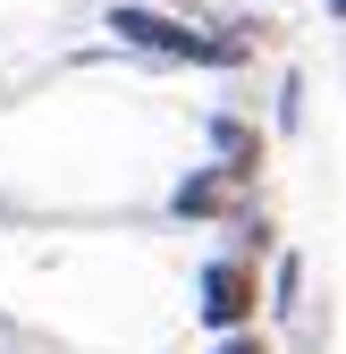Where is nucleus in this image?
Wrapping results in <instances>:
<instances>
[{"label": "nucleus", "instance_id": "f257e3e1", "mask_svg": "<svg viewBox=\"0 0 346 354\" xmlns=\"http://www.w3.org/2000/svg\"><path fill=\"white\" fill-rule=\"evenodd\" d=\"M127 51H152V59H186V68H237L245 59V42L237 34H203L186 17H169V9H144V0H118V9L102 17Z\"/></svg>", "mask_w": 346, "mask_h": 354}, {"label": "nucleus", "instance_id": "f03ea898", "mask_svg": "<svg viewBox=\"0 0 346 354\" xmlns=\"http://www.w3.org/2000/svg\"><path fill=\"white\" fill-rule=\"evenodd\" d=\"M253 321V270L245 261H211L203 270V329H245Z\"/></svg>", "mask_w": 346, "mask_h": 354}, {"label": "nucleus", "instance_id": "7ed1b4c3", "mask_svg": "<svg viewBox=\"0 0 346 354\" xmlns=\"http://www.w3.org/2000/svg\"><path fill=\"white\" fill-rule=\"evenodd\" d=\"M237 186H245V169H203V177H186V186L178 194H169V211H178V219H211V211H228L237 203Z\"/></svg>", "mask_w": 346, "mask_h": 354}, {"label": "nucleus", "instance_id": "20e7f679", "mask_svg": "<svg viewBox=\"0 0 346 354\" xmlns=\"http://www.w3.org/2000/svg\"><path fill=\"white\" fill-rule=\"evenodd\" d=\"M211 144H220V160H228V169H245V177H253V136H245L237 118H211Z\"/></svg>", "mask_w": 346, "mask_h": 354}, {"label": "nucleus", "instance_id": "39448f33", "mask_svg": "<svg viewBox=\"0 0 346 354\" xmlns=\"http://www.w3.org/2000/svg\"><path fill=\"white\" fill-rule=\"evenodd\" d=\"M220 354H262V337H253V329H228V346Z\"/></svg>", "mask_w": 346, "mask_h": 354}, {"label": "nucleus", "instance_id": "423d86ee", "mask_svg": "<svg viewBox=\"0 0 346 354\" xmlns=\"http://www.w3.org/2000/svg\"><path fill=\"white\" fill-rule=\"evenodd\" d=\"M321 9H329V17H346V0H321Z\"/></svg>", "mask_w": 346, "mask_h": 354}]
</instances>
